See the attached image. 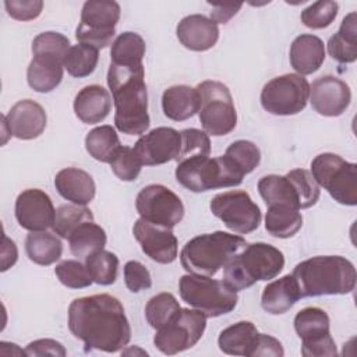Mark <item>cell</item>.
<instances>
[{"label":"cell","mask_w":357,"mask_h":357,"mask_svg":"<svg viewBox=\"0 0 357 357\" xmlns=\"http://www.w3.org/2000/svg\"><path fill=\"white\" fill-rule=\"evenodd\" d=\"M312 109L326 117H336L346 112L351 100L350 86L335 75H322L310 86Z\"/></svg>","instance_id":"obj_19"},{"label":"cell","mask_w":357,"mask_h":357,"mask_svg":"<svg viewBox=\"0 0 357 357\" xmlns=\"http://www.w3.org/2000/svg\"><path fill=\"white\" fill-rule=\"evenodd\" d=\"M7 14L17 21H31L40 15L43 8L42 0H6Z\"/></svg>","instance_id":"obj_48"},{"label":"cell","mask_w":357,"mask_h":357,"mask_svg":"<svg viewBox=\"0 0 357 357\" xmlns=\"http://www.w3.org/2000/svg\"><path fill=\"white\" fill-rule=\"evenodd\" d=\"M209 208L227 229L240 234H247L258 229L262 219L259 206L243 190H231L215 195Z\"/></svg>","instance_id":"obj_13"},{"label":"cell","mask_w":357,"mask_h":357,"mask_svg":"<svg viewBox=\"0 0 357 357\" xmlns=\"http://www.w3.org/2000/svg\"><path fill=\"white\" fill-rule=\"evenodd\" d=\"M63 61L49 57H33L26 68L28 85L39 93L56 89L63 79Z\"/></svg>","instance_id":"obj_30"},{"label":"cell","mask_w":357,"mask_h":357,"mask_svg":"<svg viewBox=\"0 0 357 357\" xmlns=\"http://www.w3.org/2000/svg\"><path fill=\"white\" fill-rule=\"evenodd\" d=\"M132 234L142 252L152 261L166 265L177 258L178 243L172 229L152 225L139 218L134 223Z\"/></svg>","instance_id":"obj_18"},{"label":"cell","mask_w":357,"mask_h":357,"mask_svg":"<svg viewBox=\"0 0 357 357\" xmlns=\"http://www.w3.org/2000/svg\"><path fill=\"white\" fill-rule=\"evenodd\" d=\"M284 266V255L268 243L247 244L225 268L223 280L240 291L259 280L276 278Z\"/></svg>","instance_id":"obj_5"},{"label":"cell","mask_w":357,"mask_h":357,"mask_svg":"<svg viewBox=\"0 0 357 357\" xmlns=\"http://www.w3.org/2000/svg\"><path fill=\"white\" fill-rule=\"evenodd\" d=\"M206 328V317L195 308H180L178 312L153 336L155 347L167 356L195 346Z\"/></svg>","instance_id":"obj_11"},{"label":"cell","mask_w":357,"mask_h":357,"mask_svg":"<svg viewBox=\"0 0 357 357\" xmlns=\"http://www.w3.org/2000/svg\"><path fill=\"white\" fill-rule=\"evenodd\" d=\"M310 84L298 74H283L268 81L261 91L262 107L275 116H293L304 110Z\"/></svg>","instance_id":"obj_12"},{"label":"cell","mask_w":357,"mask_h":357,"mask_svg":"<svg viewBox=\"0 0 357 357\" xmlns=\"http://www.w3.org/2000/svg\"><path fill=\"white\" fill-rule=\"evenodd\" d=\"M319 187L339 204L357 205V165L331 152L317 155L310 172Z\"/></svg>","instance_id":"obj_9"},{"label":"cell","mask_w":357,"mask_h":357,"mask_svg":"<svg viewBox=\"0 0 357 357\" xmlns=\"http://www.w3.org/2000/svg\"><path fill=\"white\" fill-rule=\"evenodd\" d=\"M85 222H93L92 211L84 205H61L56 209L53 231L61 238H68L71 233Z\"/></svg>","instance_id":"obj_38"},{"label":"cell","mask_w":357,"mask_h":357,"mask_svg":"<svg viewBox=\"0 0 357 357\" xmlns=\"http://www.w3.org/2000/svg\"><path fill=\"white\" fill-rule=\"evenodd\" d=\"M283 354H284L283 346L276 337L266 333H258L250 357H259V356L282 357Z\"/></svg>","instance_id":"obj_50"},{"label":"cell","mask_w":357,"mask_h":357,"mask_svg":"<svg viewBox=\"0 0 357 357\" xmlns=\"http://www.w3.org/2000/svg\"><path fill=\"white\" fill-rule=\"evenodd\" d=\"M109 165L112 167V172L121 181L137 180V177L139 176L141 169H142V163L139 162L134 149L130 146H123V145L114 153V156Z\"/></svg>","instance_id":"obj_44"},{"label":"cell","mask_w":357,"mask_h":357,"mask_svg":"<svg viewBox=\"0 0 357 357\" xmlns=\"http://www.w3.org/2000/svg\"><path fill=\"white\" fill-rule=\"evenodd\" d=\"M294 331L301 339L304 357H332L337 354L336 343L331 336V319L318 307H305L294 317Z\"/></svg>","instance_id":"obj_14"},{"label":"cell","mask_w":357,"mask_h":357,"mask_svg":"<svg viewBox=\"0 0 357 357\" xmlns=\"http://www.w3.org/2000/svg\"><path fill=\"white\" fill-rule=\"evenodd\" d=\"M287 174L293 180V183L298 191L300 201H301V209L315 205L317 201L319 199L321 190H319V185L317 184V181L314 180L312 174L305 169H293Z\"/></svg>","instance_id":"obj_46"},{"label":"cell","mask_w":357,"mask_h":357,"mask_svg":"<svg viewBox=\"0 0 357 357\" xmlns=\"http://www.w3.org/2000/svg\"><path fill=\"white\" fill-rule=\"evenodd\" d=\"M178 291L184 303L201 311L206 318H216L231 312L238 301L237 290L225 280L192 273L180 278Z\"/></svg>","instance_id":"obj_7"},{"label":"cell","mask_w":357,"mask_h":357,"mask_svg":"<svg viewBox=\"0 0 357 357\" xmlns=\"http://www.w3.org/2000/svg\"><path fill=\"white\" fill-rule=\"evenodd\" d=\"M177 183L192 192L236 187L243 183L244 173L226 155L194 156L177 163L174 170Z\"/></svg>","instance_id":"obj_6"},{"label":"cell","mask_w":357,"mask_h":357,"mask_svg":"<svg viewBox=\"0 0 357 357\" xmlns=\"http://www.w3.org/2000/svg\"><path fill=\"white\" fill-rule=\"evenodd\" d=\"M258 192L266 206L283 204L290 205L293 208L301 209V201L298 191L289 177V174H268L259 178L258 181Z\"/></svg>","instance_id":"obj_27"},{"label":"cell","mask_w":357,"mask_h":357,"mask_svg":"<svg viewBox=\"0 0 357 357\" xmlns=\"http://www.w3.org/2000/svg\"><path fill=\"white\" fill-rule=\"evenodd\" d=\"M145 40L141 35L127 31L120 33L110 49V59L113 64L119 66H138L142 64L145 56Z\"/></svg>","instance_id":"obj_35"},{"label":"cell","mask_w":357,"mask_h":357,"mask_svg":"<svg viewBox=\"0 0 357 357\" xmlns=\"http://www.w3.org/2000/svg\"><path fill=\"white\" fill-rule=\"evenodd\" d=\"M132 149L142 166H158L177 160L181 149V134L172 127H156L141 135Z\"/></svg>","instance_id":"obj_16"},{"label":"cell","mask_w":357,"mask_h":357,"mask_svg":"<svg viewBox=\"0 0 357 357\" xmlns=\"http://www.w3.org/2000/svg\"><path fill=\"white\" fill-rule=\"evenodd\" d=\"M25 252L33 264L47 266L60 259L63 244L52 233L31 231L25 238Z\"/></svg>","instance_id":"obj_33"},{"label":"cell","mask_w":357,"mask_h":357,"mask_svg":"<svg viewBox=\"0 0 357 357\" xmlns=\"http://www.w3.org/2000/svg\"><path fill=\"white\" fill-rule=\"evenodd\" d=\"M68 329L84 342L85 351L116 353L131 339V326L123 304L102 293L79 297L68 305Z\"/></svg>","instance_id":"obj_1"},{"label":"cell","mask_w":357,"mask_h":357,"mask_svg":"<svg viewBox=\"0 0 357 357\" xmlns=\"http://www.w3.org/2000/svg\"><path fill=\"white\" fill-rule=\"evenodd\" d=\"M70 47V40L66 35L54 31H46L33 38L31 50L33 57H49L63 61Z\"/></svg>","instance_id":"obj_40"},{"label":"cell","mask_w":357,"mask_h":357,"mask_svg":"<svg viewBox=\"0 0 357 357\" xmlns=\"http://www.w3.org/2000/svg\"><path fill=\"white\" fill-rule=\"evenodd\" d=\"M15 219L29 231H45L53 226L56 209L52 198L39 188H26L15 199Z\"/></svg>","instance_id":"obj_17"},{"label":"cell","mask_w":357,"mask_h":357,"mask_svg":"<svg viewBox=\"0 0 357 357\" xmlns=\"http://www.w3.org/2000/svg\"><path fill=\"white\" fill-rule=\"evenodd\" d=\"M107 85L116 107V128L127 135L145 134L149 128L151 119L148 114L144 66H119L110 63Z\"/></svg>","instance_id":"obj_2"},{"label":"cell","mask_w":357,"mask_h":357,"mask_svg":"<svg viewBox=\"0 0 357 357\" xmlns=\"http://www.w3.org/2000/svg\"><path fill=\"white\" fill-rule=\"evenodd\" d=\"M18 258V250L13 240H10L6 234H3L1 240V272H6L8 268H11Z\"/></svg>","instance_id":"obj_52"},{"label":"cell","mask_w":357,"mask_h":357,"mask_svg":"<svg viewBox=\"0 0 357 357\" xmlns=\"http://www.w3.org/2000/svg\"><path fill=\"white\" fill-rule=\"evenodd\" d=\"M241 6H243L241 3H237V4H212L211 20L216 24H226L229 20H231L238 13Z\"/></svg>","instance_id":"obj_51"},{"label":"cell","mask_w":357,"mask_h":357,"mask_svg":"<svg viewBox=\"0 0 357 357\" xmlns=\"http://www.w3.org/2000/svg\"><path fill=\"white\" fill-rule=\"evenodd\" d=\"M135 208L141 219L167 229H173L184 216L180 197L162 184L145 185L135 198Z\"/></svg>","instance_id":"obj_15"},{"label":"cell","mask_w":357,"mask_h":357,"mask_svg":"<svg viewBox=\"0 0 357 357\" xmlns=\"http://www.w3.org/2000/svg\"><path fill=\"white\" fill-rule=\"evenodd\" d=\"M177 298L172 293H159L149 298L145 305V318L153 329H160L180 310Z\"/></svg>","instance_id":"obj_39"},{"label":"cell","mask_w":357,"mask_h":357,"mask_svg":"<svg viewBox=\"0 0 357 357\" xmlns=\"http://www.w3.org/2000/svg\"><path fill=\"white\" fill-rule=\"evenodd\" d=\"M245 245L247 241L243 237L222 230L199 234L185 243L180 252V262L187 273L212 278Z\"/></svg>","instance_id":"obj_4"},{"label":"cell","mask_w":357,"mask_h":357,"mask_svg":"<svg viewBox=\"0 0 357 357\" xmlns=\"http://www.w3.org/2000/svg\"><path fill=\"white\" fill-rule=\"evenodd\" d=\"M98 60H99L98 49L88 45L77 43L71 46L66 53L63 59V66L71 77L84 78L91 75L95 71L98 66Z\"/></svg>","instance_id":"obj_36"},{"label":"cell","mask_w":357,"mask_h":357,"mask_svg":"<svg viewBox=\"0 0 357 357\" xmlns=\"http://www.w3.org/2000/svg\"><path fill=\"white\" fill-rule=\"evenodd\" d=\"M10 134L18 139H35L46 128L45 109L32 99L18 100L4 116Z\"/></svg>","instance_id":"obj_20"},{"label":"cell","mask_w":357,"mask_h":357,"mask_svg":"<svg viewBox=\"0 0 357 357\" xmlns=\"http://www.w3.org/2000/svg\"><path fill=\"white\" fill-rule=\"evenodd\" d=\"M198 116L208 135L222 137L237 126V112L229 88L219 81L206 79L197 85Z\"/></svg>","instance_id":"obj_8"},{"label":"cell","mask_w":357,"mask_h":357,"mask_svg":"<svg viewBox=\"0 0 357 357\" xmlns=\"http://www.w3.org/2000/svg\"><path fill=\"white\" fill-rule=\"evenodd\" d=\"M301 298L297 282L293 275H284L264 287L261 307L265 312L280 315L287 312Z\"/></svg>","instance_id":"obj_25"},{"label":"cell","mask_w":357,"mask_h":357,"mask_svg":"<svg viewBox=\"0 0 357 357\" xmlns=\"http://www.w3.org/2000/svg\"><path fill=\"white\" fill-rule=\"evenodd\" d=\"M225 155L234 162V165L244 173V176L250 174L261 162L259 148L247 139H237L231 142L227 146Z\"/></svg>","instance_id":"obj_41"},{"label":"cell","mask_w":357,"mask_h":357,"mask_svg":"<svg viewBox=\"0 0 357 357\" xmlns=\"http://www.w3.org/2000/svg\"><path fill=\"white\" fill-rule=\"evenodd\" d=\"M67 240L71 254L78 259H86L89 255L105 248L107 237L103 227L95 222H85Z\"/></svg>","instance_id":"obj_32"},{"label":"cell","mask_w":357,"mask_h":357,"mask_svg":"<svg viewBox=\"0 0 357 357\" xmlns=\"http://www.w3.org/2000/svg\"><path fill=\"white\" fill-rule=\"evenodd\" d=\"M124 282L131 293H139L152 286L149 271L139 261H128L124 265Z\"/></svg>","instance_id":"obj_47"},{"label":"cell","mask_w":357,"mask_h":357,"mask_svg":"<svg viewBox=\"0 0 357 357\" xmlns=\"http://www.w3.org/2000/svg\"><path fill=\"white\" fill-rule=\"evenodd\" d=\"M74 113L85 124L103 121L112 109V98L100 85L84 86L74 99Z\"/></svg>","instance_id":"obj_23"},{"label":"cell","mask_w":357,"mask_h":357,"mask_svg":"<svg viewBox=\"0 0 357 357\" xmlns=\"http://www.w3.org/2000/svg\"><path fill=\"white\" fill-rule=\"evenodd\" d=\"M198 93L188 85L169 86L162 95L163 114L173 121H184L198 113Z\"/></svg>","instance_id":"obj_26"},{"label":"cell","mask_w":357,"mask_h":357,"mask_svg":"<svg viewBox=\"0 0 357 357\" xmlns=\"http://www.w3.org/2000/svg\"><path fill=\"white\" fill-rule=\"evenodd\" d=\"M303 226L300 209L290 205H269L265 215V229L276 238L293 237Z\"/></svg>","instance_id":"obj_31"},{"label":"cell","mask_w":357,"mask_h":357,"mask_svg":"<svg viewBox=\"0 0 357 357\" xmlns=\"http://www.w3.org/2000/svg\"><path fill=\"white\" fill-rule=\"evenodd\" d=\"M120 6L110 0L85 1L81 10V21L75 31L78 43L92 46L98 50L110 45L116 25L120 20Z\"/></svg>","instance_id":"obj_10"},{"label":"cell","mask_w":357,"mask_h":357,"mask_svg":"<svg viewBox=\"0 0 357 357\" xmlns=\"http://www.w3.org/2000/svg\"><path fill=\"white\" fill-rule=\"evenodd\" d=\"M85 266L93 283L110 286L117 279L119 258L112 251L100 250L85 259Z\"/></svg>","instance_id":"obj_37"},{"label":"cell","mask_w":357,"mask_h":357,"mask_svg":"<svg viewBox=\"0 0 357 357\" xmlns=\"http://www.w3.org/2000/svg\"><path fill=\"white\" fill-rule=\"evenodd\" d=\"M357 14L349 13L339 26V31L328 40L329 56L342 63H354L357 59Z\"/></svg>","instance_id":"obj_29"},{"label":"cell","mask_w":357,"mask_h":357,"mask_svg":"<svg viewBox=\"0 0 357 357\" xmlns=\"http://www.w3.org/2000/svg\"><path fill=\"white\" fill-rule=\"evenodd\" d=\"M337 11L339 4L336 1H317L301 11L300 20L311 29H324L335 21Z\"/></svg>","instance_id":"obj_42"},{"label":"cell","mask_w":357,"mask_h":357,"mask_svg":"<svg viewBox=\"0 0 357 357\" xmlns=\"http://www.w3.org/2000/svg\"><path fill=\"white\" fill-rule=\"evenodd\" d=\"M301 297L349 294L356 287V268L340 255H318L297 264L291 273Z\"/></svg>","instance_id":"obj_3"},{"label":"cell","mask_w":357,"mask_h":357,"mask_svg":"<svg viewBox=\"0 0 357 357\" xmlns=\"http://www.w3.org/2000/svg\"><path fill=\"white\" fill-rule=\"evenodd\" d=\"M176 35L185 49L205 52L216 45L219 28L216 22L202 14H190L178 22Z\"/></svg>","instance_id":"obj_21"},{"label":"cell","mask_w":357,"mask_h":357,"mask_svg":"<svg viewBox=\"0 0 357 357\" xmlns=\"http://www.w3.org/2000/svg\"><path fill=\"white\" fill-rule=\"evenodd\" d=\"M181 134V149L177 162H181L194 156H209L211 153V139L204 130L185 128L180 131Z\"/></svg>","instance_id":"obj_45"},{"label":"cell","mask_w":357,"mask_h":357,"mask_svg":"<svg viewBox=\"0 0 357 357\" xmlns=\"http://www.w3.org/2000/svg\"><path fill=\"white\" fill-rule=\"evenodd\" d=\"M258 333L251 321H238L220 332L218 346L225 354L250 357Z\"/></svg>","instance_id":"obj_28"},{"label":"cell","mask_w":357,"mask_h":357,"mask_svg":"<svg viewBox=\"0 0 357 357\" xmlns=\"http://www.w3.org/2000/svg\"><path fill=\"white\" fill-rule=\"evenodd\" d=\"M121 146L117 131L112 126H99L85 137V149L95 160L110 163L114 153Z\"/></svg>","instance_id":"obj_34"},{"label":"cell","mask_w":357,"mask_h":357,"mask_svg":"<svg viewBox=\"0 0 357 357\" xmlns=\"http://www.w3.org/2000/svg\"><path fill=\"white\" fill-rule=\"evenodd\" d=\"M57 192L75 205L89 204L96 194V185L92 176L78 167L61 169L54 177Z\"/></svg>","instance_id":"obj_22"},{"label":"cell","mask_w":357,"mask_h":357,"mask_svg":"<svg viewBox=\"0 0 357 357\" xmlns=\"http://www.w3.org/2000/svg\"><path fill=\"white\" fill-rule=\"evenodd\" d=\"M26 356H60L64 357L67 354L64 346L54 339H38L31 342L25 347Z\"/></svg>","instance_id":"obj_49"},{"label":"cell","mask_w":357,"mask_h":357,"mask_svg":"<svg viewBox=\"0 0 357 357\" xmlns=\"http://www.w3.org/2000/svg\"><path fill=\"white\" fill-rule=\"evenodd\" d=\"M54 273L60 283L70 289H85L93 283L85 264L77 259L61 261L56 265Z\"/></svg>","instance_id":"obj_43"},{"label":"cell","mask_w":357,"mask_h":357,"mask_svg":"<svg viewBox=\"0 0 357 357\" xmlns=\"http://www.w3.org/2000/svg\"><path fill=\"white\" fill-rule=\"evenodd\" d=\"M290 64L298 75H310L319 70L325 60V45L321 38L303 33L290 46Z\"/></svg>","instance_id":"obj_24"}]
</instances>
